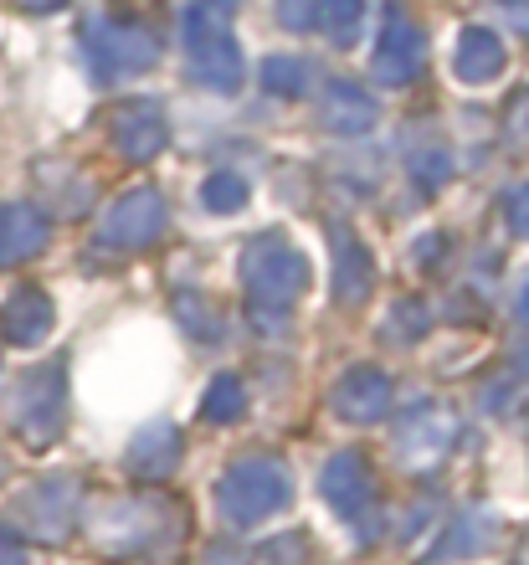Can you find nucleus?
<instances>
[{
	"label": "nucleus",
	"mask_w": 529,
	"mask_h": 565,
	"mask_svg": "<svg viewBox=\"0 0 529 565\" xmlns=\"http://www.w3.org/2000/svg\"><path fill=\"white\" fill-rule=\"evenodd\" d=\"M263 83H267V93H283V98H304V93L314 88L309 62L304 57H267L263 62Z\"/></svg>",
	"instance_id": "obj_17"
},
{
	"label": "nucleus",
	"mask_w": 529,
	"mask_h": 565,
	"mask_svg": "<svg viewBox=\"0 0 529 565\" xmlns=\"http://www.w3.org/2000/svg\"><path fill=\"white\" fill-rule=\"evenodd\" d=\"M46 222L31 206H0V263H21V257L42 253Z\"/></svg>",
	"instance_id": "obj_12"
},
{
	"label": "nucleus",
	"mask_w": 529,
	"mask_h": 565,
	"mask_svg": "<svg viewBox=\"0 0 529 565\" xmlns=\"http://www.w3.org/2000/svg\"><path fill=\"white\" fill-rule=\"evenodd\" d=\"M165 226V201L160 191H134L124 195L104 222V242L108 247H145V242L160 237Z\"/></svg>",
	"instance_id": "obj_6"
},
{
	"label": "nucleus",
	"mask_w": 529,
	"mask_h": 565,
	"mask_svg": "<svg viewBox=\"0 0 529 565\" xmlns=\"http://www.w3.org/2000/svg\"><path fill=\"white\" fill-rule=\"evenodd\" d=\"M201 201H207L211 211H236L247 201V185H242L232 170H221V175H211L207 185H201Z\"/></svg>",
	"instance_id": "obj_18"
},
{
	"label": "nucleus",
	"mask_w": 529,
	"mask_h": 565,
	"mask_svg": "<svg viewBox=\"0 0 529 565\" xmlns=\"http://www.w3.org/2000/svg\"><path fill=\"white\" fill-rule=\"evenodd\" d=\"M278 26H288V31L319 26V0H278Z\"/></svg>",
	"instance_id": "obj_19"
},
{
	"label": "nucleus",
	"mask_w": 529,
	"mask_h": 565,
	"mask_svg": "<svg viewBox=\"0 0 529 565\" xmlns=\"http://www.w3.org/2000/svg\"><path fill=\"white\" fill-rule=\"evenodd\" d=\"M27 11H57V6H67V0H21Z\"/></svg>",
	"instance_id": "obj_25"
},
{
	"label": "nucleus",
	"mask_w": 529,
	"mask_h": 565,
	"mask_svg": "<svg viewBox=\"0 0 529 565\" xmlns=\"http://www.w3.org/2000/svg\"><path fill=\"white\" fill-rule=\"evenodd\" d=\"M324 499H329L345 520H360V509L370 504V473L355 452H345V458H335L324 468Z\"/></svg>",
	"instance_id": "obj_10"
},
{
	"label": "nucleus",
	"mask_w": 529,
	"mask_h": 565,
	"mask_svg": "<svg viewBox=\"0 0 529 565\" xmlns=\"http://www.w3.org/2000/svg\"><path fill=\"white\" fill-rule=\"evenodd\" d=\"M201 6H226V0H201Z\"/></svg>",
	"instance_id": "obj_27"
},
{
	"label": "nucleus",
	"mask_w": 529,
	"mask_h": 565,
	"mask_svg": "<svg viewBox=\"0 0 529 565\" xmlns=\"http://www.w3.org/2000/svg\"><path fill=\"white\" fill-rule=\"evenodd\" d=\"M88 52L98 57L104 73H145L160 57L155 31L124 26V21H88Z\"/></svg>",
	"instance_id": "obj_4"
},
{
	"label": "nucleus",
	"mask_w": 529,
	"mask_h": 565,
	"mask_svg": "<svg viewBox=\"0 0 529 565\" xmlns=\"http://www.w3.org/2000/svg\"><path fill=\"white\" fill-rule=\"evenodd\" d=\"M186 52H191V73L216 93H232L242 83V52H236L232 31L216 15V6H191L186 11Z\"/></svg>",
	"instance_id": "obj_1"
},
{
	"label": "nucleus",
	"mask_w": 529,
	"mask_h": 565,
	"mask_svg": "<svg viewBox=\"0 0 529 565\" xmlns=\"http://www.w3.org/2000/svg\"><path fill=\"white\" fill-rule=\"evenodd\" d=\"M242 278L267 303H294L309 288V263L288 237H257L242 253Z\"/></svg>",
	"instance_id": "obj_2"
},
{
	"label": "nucleus",
	"mask_w": 529,
	"mask_h": 565,
	"mask_svg": "<svg viewBox=\"0 0 529 565\" xmlns=\"http://www.w3.org/2000/svg\"><path fill=\"white\" fill-rule=\"evenodd\" d=\"M283 499H288V478L278 462H242L236 473H226V489H221L226 520H263Z\"/></svg>",
	"instance_id": "obj_3"
},
{
	"label": "nucleus",
	"mask_w": 529,
	"mask_h": 565,
	"mask_svg": "<svg viewBox=\"0 0 529 565\" xmlns=\"http://www.w3.org/2000/svg\"><path fill=\"white\" fill-rule=\"evenodd\" d=\"M0 565H27V561H21V545H15L6 530H0Z\"/></svg>",
	"instance_id": "obj_23"
},
{
	"label": "nucleus",
	"mask_w": 529,
	"mask_h": 565,
	"mask_svg": "<svg viewBox=\"0 0 529 565\" xmlns=\"http://www.w3.org/2000/svg\"><path fill=\"white\" fill-rule=\"evenodd\" d=\"M319 21L335 46H355L360 21H366V0H319Z\"/></svg>",
	"instance_id": "obj_16"
},
{
	"label": "nucleus",
	"mask_w": 529,
	"mask_h": 565,
	"mask_svg": "<svg viewBox=\"0 0 529 565\" xmlns=\"http://www.w3.org/2000/svg\"><path fill=\"white\" fill-rule=\"evenodd\" d=\"M0 324H6V340L11 344H36L46 334V324H52V303H46V294H36V288H21V294L6 303Z\"/></svg>",
	"instance_id": "obj_13"
},
{
	"label": "nucleus",
	"mask_w": 529,
	"mask_h": 565,
	"mask_svg": "<svg viewBox=\"0 0 529 565\" xmlns=\"http://www.w3.org/2000/svg\"><path fill=\"white\" fill-rule=\"evenodd\" d=\"M509 222H515V232H529V185L509 191Z\"/></svg>",
	"instance_id": "obj_22"
},
{
	"label": "nucleus",
	"mask_w": 529,
	"mask_h": 565,
	"mask_svg": "<svg viewBox=\"0 0 529 565\" xmlns=\"http://www.w3.org/2000/svg\"><path fill=\"white\" fill-rule=\"evenodd\" d=\"M319 114L329 129H339V135H360V129L375 124V98H370L360 83H350V77H335V83H324Z\"/></svg>",
	"instance_id": "obj_8"
},
{
	"label": "nucleus",
	"mask_w": 529,
	"mask_h": 565,
	"mask_svg": "<svg viewBox=\"0 0 529 565\" xmlns=\"http://www.w3.org/2000/svg\"><path fill=\"white\" fill-rule=\"evenodd\" d=\"M504 42L494 36V31L484 26H468L463 36H457V52H453V73L463 77V83H488V77L504 73Z\"/></svg>",
	"instance_id": "obj_9"
},
{
	"label": "nucleus",
	"mask_w": 529,
	"mask_h": 565,
	"mask_svg": "<svg viewBox=\"0 0 529 565\" xmlns=\"http://www.w3.org/2000/svg\"><path fill=\"white\" fill-rule=\"evenodd\" d=\"M412 175L422 180V185H437V180H447V154H422V160H412Z\"/></svg>",
	"instance_id": "obj_21"
},
{
	"label": "nucleus",
	"mask_w": 529,
	"mask_h": 565,
	"mask_svg": "<svg viewBox=\"0 0 529 565\" xmlns=\"http://www.w3.org/2000/svg\"><path fill=\"white\" fill-rule=\"evenodd\" d=\"M335 406L345 412V417L375 422V417L385 412V406H391V381H385L381 371H370V365H360V371H350L345 381H339Z\"/></svg>",
	"instance_id": "obj_11"
},
{
	"label": "nucleus",
	"mask_w": 529,
	"mask_h": 565,
	"mask_svg": "<svg viewBox=\"0 0 529 565\" xmlns=\"http://www.w3.org/2000/svg\"><path fill=\"white\" fill-rule=\"evenodd\" d=\"M422 62H426V42H422V31H416V21L391 11L385 15L381 46L370 57V77H381V83H412L422 73Z\"/></svg>",
	"instance_id": "obj_5"
},
{
	"label": "nucleus",
	"mask_w": 529,
	"mask_h": 565,
	"mask_svg": "<svg viewBox=\"0 0 529 565\" xmlns=\"http://www.w3.org/2000/svg\"><path fill=\"white\" fill-rule=\"evenodd\" d=\"M335 288L345 303H360L370 294V257L360 253V242H350L345 232L335 237Z\"/></svg>",
	"instance_id": "obj_15"
},
{
	"label": "nucleus",
	"mask_w": 529,
	"mask_h": 565,
	"mask_svg": "<svg viewBox=\"0 0 529 565\" xmlns=\"http://www.w3.org/2000/svg\"><path fill=\"white\" fill-rule=\"evenodd\" d=\"M207 406H211V417H216V422L236 417V412H242V386H236L232 375H226V381H216V386H211V396H207Z\"/></svg>",
	"instance_id": "obj_20"
},
{
	"label": "nucleus",
	"mask_w": 529,
	"mask_h": 565,
	"mask_svg": "<svg viewBox=\"0 0 529 565\" xmlns=\"http://www.w3.org/2000/svg\"><path fill=\"white\" fill-rule=\"evenodd\" d=\"M447 437H453V422L442 417V412H416V417H406V427H401V443H406V458L412 462L442 458V452H447Z\"/></svg>",
	"instance_id": "obj_14"
},
{
	"label": "nucleus",
	"mask_w": 529,
	"mask_h": 565,
	"mask_svg": "<svg viewBox=\"0 0 529 565\" xmlns=\"http://www.w3.org/2000/svg\"><path fill=\"white\" fill-rule=\"evenodd\" d=\"M515 139H519V145H529V98L515 108Z\"/></svg>",
	"instance_id": "obj_24"
},
{
	"label": "nucleus",
	"mask_w": 529,
	"mask_h": 565,
	"mask_svg": "<svg viewBox=\"0 0 529 565\" xmlns=\"http://www.w3.org/2000/svg\"><path fill=\"white\" fill-rule=\"evenodd\" d=\"M114 149L124 154V160H134V164H145V160H155L165 149V119H160V108L155 104H124L114 114Z\"/></svg>",
	"instance_id": "obj_7"
},
{
	"label": "nucleus",
	"mask_w": 529,
	"mask_h": 565,
	"mask_svg": "<svg viewBox=\"0 0 529 565\" xmlns=\"http://www.w3.org/2000/svg\"><path fill=\"white\" fill-rule=\"evenodd\" d=\"M519 319L529 324V288H525V298H519Z\"/></svg>",
	"instance_id": "obj_26"
}]
</instances>
